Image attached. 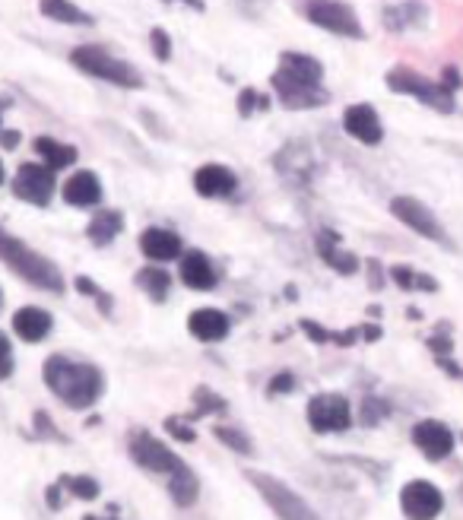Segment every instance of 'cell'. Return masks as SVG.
<instances>
[{
    "label": "cell",
    "mask_w": 463,
    "mask_h": 520,
    "mask_svg": "<svg viewBox=\"0 0 463 520\" xmlns=\"http://www.w3.org/2000/svg\"><path fill=\"white\" fill-rule=\"evenodd\" d=\"M42 378L51 387V394L64 400L70 410H89L105 390V378L96 365L73 362L67 356H51L42 368Z\"/></svg>",
    "instance_id": "6da1fadb"
},
{
    "label": "cell",
    "mask_w": 463,
    "mask_h": 520,
    "mask_svg": "<svg viewBox=\"0 0 463 520\" xmlns=\"http://www.w3.org/2000/svg\"><path fill=\"white\" fill-rule=\"evenodd\" d=\"M0 264L35 289L54 292V295L64 292V273L58 270V264L48 260L45 254H39L35 248H29L23 238L10 235L4 226H0Z\"/></svg>",
    "instance_id": "7a4b0ae2"
},
{
    "label": "cell",
    "mask_w": 463,
    "mask_h": 520,
    "mask_svg": "<svg viewBox=\"0 0 463 520\" xmlns=\"http://www.w3.org/2000/svg\"><path fill=\"white\" fill-rule=\"evenodd\" d=\"M70 64L89 73V77L105 80L111 86H121V89H143V77L134 64H127L121 58H115L111 51L99 48V45H80L70 51Z\"/></svg>",
    "instance_id": "3957f363"
},
{
    "label": "cell",
    "mask_w": 463,
    "mask_h": 520,
    "mask_svg": "<svg viewBox=\"0 0 463 520\" xmlns=\"http://www.w3.org/2000/svg\"><path fill=\"white\" fill-rule=\"evenodd\" d=\"M387 89L400 92V96H413L422 105L444 111V115L454 111V89L444 83H432L429 77H422V73H416L410 67H394L387 73Z\"/></svg>",
    "instance_id": "277c9868"
},
{
    "label": "cell",
    "mask_w": 463,
    "mask_h": 520,
    "mask_svg": "<svg viewBox=\"0 0 463 520\" xmlns=\"http://www.w3.org/2000/svg\"><path fill=\"white\" fill-rule=\"evenodd\" d=\"M248 482H254V489L261 492L267 501V508L280 520H321L302 495H295L283 479L267 476V473H248Z\"/></svg>",
    "instance_id": "5b68a950"
},
{
    "label": "cell",
    "mask_w": 463,
    "mask_h": 520,
    "mask_svg": "<svg viewBox=\"0 0 463 520\" xmlns=\"http://www.w3.org/2000/svg\"><path fill=\"white\" fill-rule=\"evenodd\" d=\"M308 20L333 35H343V39H365L362 20L356 16V10L343 4V0H311L305 7Z\"/></svg>",
    "instance_id": "8992f818"
},
{
    "label": "cell",
    "mask_w": 463,
    "mask_h": 520,
    "mask_svg": "<svg viewBox=\"0 0 463 520\" xmlns=\"http://www.w3.org/2000/svg\"><path fill=\"white\" fill-rule=\"evenodd\" d=\"M391 213L403 222L406 229H413L416 235L435 241V245L454 248L451 238H448V232H444V226L438 222V216H435L429 207H425L422 200H416V197H394V200H391Z\"/></svg>",
    "instance_id": "52a82bcc"
},
{
    "label": "cell",
    "mask_w": 463,
    "mask_h": 520,
    "mask_svg": "<svg viewBox=\"0 0 463 520\" xmlns=\"http://www.w3.org/2000/svg\"><path fill=\"white\" fill-rule=\"evenodd\" d=\"M308 425L318 435L346 432L353 425V406L343 394H318L308 400Z\"/></svg>",
    "instance_id": "ba28073f"
},
{
    "label": "cell",
    "mask_w": 463,
    "mask_h": 520,
    "mask_svg": "<svg viewBox=\"0 0 463 520\" xmlns=\"http://www.w3.org/2000/svg\"><path fill=\"white\" fill-rule=\"evenodd\" d=\"M131 457L137 467L150 470V473H162V476H175L178 470H184V463L175 451H169L159 438H153L150 432H134L131 438Z\"/></svg>",
    "instance_id": "9c48e42d"
},
{
    "label": "cell",
    "mask_w": 463,
    "mask_h": 520,
    "mask_svg": "<svg viewBox=\"0 0 463 520\" xmlns=\"http://www.w3.org/2000/svg\"><path fill=\"white\" fill-rule=\"evenodd\" d=\"M13 194L32 203V207H48V200L54 194V169H48L45 162L20 165V172L13 178Z\"/></svg>",
    "instance_id": "30bf717a"
},
{
    "label": "cell",
    "mask_w": 463,
    "mask_h": 520,
    "mask_svg": "<svg viewBox=\"0 0 463 520\" xmlns=\"http://www.w3.org/2000/svg\"><path fill=\"white\" fill-rule=\"evenodd\" d=\"M400 508L406 520H435L444 508V498L432 482L413 479L400 489Z\"/></svg>",
    "instance_id": "8fae6325"
},
{
    "label": "cell",
    "mask_w": 463,
    "mask_h": 520,
    "mask_svg": "<svg viewBox=\"0 0 463 520\" xmlns=\"http://www.w3.org/2000/svg\"><path fill=\"white\" fill-rule=\"evenodd\" d=\"M413 444L425 454V460H444V457H451L454 451V432L448 429L444 422L438 419H422L413 425Z\"/></svg>",
    "instance_id": "7c38bea8"
},
{
    "label": "cell",
    "mask_w": 463,
    "mask_h": 520,
    "mask_svg": "<svg viewBox=\"0 0 463 520\" xmlns=\"http://www.w3.org/2000/svg\"><path fill=\"white\" fill-rule=\"evenodd\" d=\"M343 127H346V134L365 143V146H378L384 140V127H381V118H378V111L372 105H349L343 111Z\"/></svg>",
    "instance_id": "4fadbf2b"
},
{
    "label": "cell",
    "mask_w": 463,
    "mask_h": 520,
    "mask_svg": "<svg viewBox=\"0 0 463 520\" xmlns=\"http://www.w3.org/2000/svg\"><path fill=\"white\" fill-rule=\"evenodd\" d=\"M273 77H283L289 83H299V86H308V89H321L324 67H321V61L308 58V54L286 51L283 58H280V67H276Z\"/></svg>",
    "instance_id": "5bb4252c"
},
{
    "label": "cell",
    "mask_w": 463,
    "mask_h": 520,
    "mask_svg": "<svg viewBox=\"0 0 463 520\" xmlns=\"http://www.w3.org/2000/svg\"><path fill=\"white\" fill-rule=\"evenodd\" d=\"M178 260H181V264H178V276H181L184 286L194 289V292H210V289H216L219 276H216V267L210 264L207 254H203V251H184Z\"/></svg>",
    "instance_id": "9a60e30c"
},
{
    "label": "cell",
    "mask_w": 463,
    "mask_h": 520,
    "mask_svg": "<svg viewBox=\"0 0 463 520\" xmlns=\"http://www.w3.org/2000/svg\"><path fill=\"white\" fill-rule=\"evenodd\" d=\"M235 188H238V175L232 169H226V165L210 162V165H200V169L194 172V191L200 197H210V200L232 197Z\"/></svg>",
    "instance_id": "2e32d148"
},
{
    "label": "cell",
    "mask_w": 463,
    "mask_h": 520,
    "mask_svg": "<svg viewBox=\"0 0 463 520\" xmlns=\"http://www.w3.org/2000/svg\"><path fill=\"white\" fill-rule=\"evenodd\" d=\"M61 194H64V200L70 203V207L89 210V207H99V203H102V184H99L96 172L80 169V172H73L64 181V191Z\"/></svg>",
    "instance_id": "e0dca14e"
},
{
    "label": "cell",
    "mask_w": 463,
    "mask_h": 520,
    "mask_svg": "<svg viewBox=\"0 0 463 520\" xmlns=\"http://www.w3.org/2000/svg\"><path fill=\"white\" fill-rule=\"evenodd\" d=\"M188 330H191V337L200 343H219V340L229 337L232 321L216 308H200V311H191Z\"/></svg>",
    "instance_id": "ac0fdd59"
},
{
    "label": "cell",
    "mask_w": 463,
    "mask_h": 520,
    "mask_svg": "<svg viewBox=\"0 0 463 520\" xmlns=\"http://www.w3.org/2000/svg\"><path fill=\"white\" fill-rule=\"evenodd\" d=\"M140 251L156 260V264H169V260L181 257V238L169 229H159V226H150L140 232Z\"/></svg>",
    "instance_id": "d6986e66"
},
{
    "label": "cell",
    "mask_w": 463,
    "mask_h": 520,
    "mask_svg": "<svg viewBox=\"0 0 463 520\" xmlns=\"http://www.w3.org/2000/svg\"><path fill=\"white\" fill-rule=\"evenodd\" d=\"M54 327V318L42 308H20L13 314V330L23 343H42Z\"/></svg>",
    "instance_id": "ffe728a7"
},
{
    "label": "cell",
    "mask_w": 463,
    "mask_h": 520,
    "mask_svg": "<svg viewBox=\"0 0 463 520\" xmlns=\"http://www.w3.org/2000/svg\"><path fill=\"white\" fill-rule=\"evenodd\" d=\"M318 254L321 260L330 267V270H337L340 276H353L359 270V257L356 254H349L340 248V235L337 232H321L318 235Z\"/></svg>",
    "instance_id": "44dd1931"
},
{
    "label": "cell",
    "mask_w": 463,
    "mask_h": 520,
    "mask_svg": "<svg viewBox=\"0 0 463 520\" xmlns=\"http://www.w3.org/2000/svg\"><path fill=\"white\" fill-rule=\"evenodd\" d=\"M273 89L280 102L286 108H318L327 102V92L324 89H308V86H299V83H289L283 77H273Z\"/></svg>",
    "instance_id": "7402d4cb"
},
{
    "label": "cell",
    "mask_w": 463,
    "mask_h": 520,
    "mask_svg": "<svg viewBox=\"0 0 463 520\" xmlns=\"http://www.w3.org/2000/svg\"><path fill=\"white\" fill-rule=\"evenodd\" d=\"M121 229H124V216H121L118 210H99L96 216H92L86 235H89L92 245L108 248L111 241H115V238L121 235Z\"/></svg>",
    "instance_id": "603a6c76"
},
{
    "label": "cell",
    "mask_w": 463,
    "mask_h": 520,
    "mask_svg": "<svg viewBox=\"0 0 463 520\" xmlns=\"http://www.w3.org/2000/svg\"><path fill=\"white\" fill-rule=\"evenodd\" d=\"M35 153L42 156V162L48 165V169H70L73 162H77V146H67L61 140L54 137H39L35 140Z\"/></svg>",
    "instance_id": "cb8c5ba5"
},
{
    "label": "cell",
    "mask_w": 463,
    "mask_h": 520,
    "mask_svg": "<svg viewBox=\"0 0 463 520\" xmlns=\"http://www.w3.org/2000/svg\"><path fill=\"white\" fill-rule=\"evenodd\" d=\"M39 10L42 16L54 23H64V26H92V16L86 10H80L73 0H39Z\"/></svg>",
    "instance_id": "d4e9b609"
},
{
    "label": "cell",
    "mask_w": 463,
    "mask_h": 520,
    "mask_svg": "<svg viewBox=\"0 0 463 520\" xmlns=\"http://www.w3.org/2000/svg\"><path fill=\"white\" fill-rule=\"evenodd\" d=\"M197 492H200V482H197L191 467H184L175 476H169V495L178 508H191L197 501Z\"/></svg>",
    "instance_id": "484cf974"
},
{
    "label": "cell",
    "mask_w": 463,
    "mask_h": 520,
    "mask_svg": "<svg viewBox=\"0 0 463 520\" xmlns=\"http://www.w3.org/2000/svg\"><path fill=\"white\" fill-rule=\"evenodd\" d=\"M422 20H425V7L419 4V0H403V4L384 10V26L394 29V32L397 29H410V26H416Z\"/></svg>",
    "instance_id": "4316f807"
},
{
    "label": "cell",
    "mask_w": 463,
    "mask_h": 520,
    "mask_svg": "<svg viewBox=\"0 0 463 520\" xmlns=\"http://www.w3.org/2000/svg\"><path fill=\"white\" fill-rule=\"evenodd\" d=\"M137 286L150 295L153 302H165L169 299V289H172V276L165 270H159V267H143L137 273Z\"/></svg>",
    "instance_id": "83f0119b"
},
{
    "label": "cell",
    "mask_w": 463,
    "mask_h": 520,
    "mask_svg": "<svg viewBox=\"0 0 463 520\" xmlns=\"http://www.w3.org/2000/svg\"><path fill=\"white\" fill-rule=\"evenodd\" d=\"M391 280H394L400 289H406V292H413V289H419V292H438V283L432 280L429 273H419V270L403 267V264L391 267Z\"/></svg>",
    "instance_id": "f1b7e54d"
},
{
    "label": "cell",
    "mask_w": 463,
    "mask_h": 520,
    "mask_svg": "<svg viewBox=\"0 0 463 520\" xmlns=\"http://www.w3.org/2000/svg\"><path fill=\"white\" fill-rule=\"evenodd\" d=\"M213 435H216L222 444H226L229 451H235V454H242V457L254 454V441H251L242 429H235V425H216Z\"/></svg>",
    "instance_id": "f546056e"
},
{
    "label": "cell",
    "mask_w": 463,
    "mask_h": 520,
    "mask_svg": "<svg viewBox=\"0 0 463 520\" xmlns=\"http://www.w3.org/2000/svg\"><path fill=\"white\" fill-rule=\"evenodd\" d=\"M58 482H61V489H67L73 498H80V501L99 498V482L92 476H61Z\"/></svg>",
    "instance_id": "4dcf8cb0"
},
{
    "label": "cell",
    "mask_w": 463,
    "mask_h": 520,
    "mask_svg": "<svg viewBox=\"0 0 463 520\" xmlns=\"http://www.w3.org/2000/svg\"><path fill=\"white\" fill-rule=\"evenodd\" d=\"M194 403H197V413H194L191 419L210 416V413H226V410H229V403L222 400L219 394H213L210 387H197V390H194Z\"/></svg>",
    "instance_id": "1f68e13d"
},
{
    "label": "cell",
    "mask_w": 463,
    "mask_h": 520,
    "mask_svg": "<svg viewBox=\"0 0 463 520\" xmlns=\"http://www.w3.org/2000/svg\"><path fill=\"white\" fill-rule=\"evenodd\" d=\"M77 289H80L83 295H92L96 302H102V311L111 314V295H108L105 289H99L96 283H89V276H77Z\"/></svg>",
    "instance_id": "d6a6232c"
},
{
    "label": "cell",
    "mask_w": 463,
    "mask_h": 520,
    "mask_svg": "<svg viewBox=\"0 0 463 520\" xmlns=\"http://www.w3.org/2000/svg\"><path fill=\"white\" fill-rule=\"evenodd\" d=\"M150 45H153V54H156V61H169L172 58V42H169V35H165V29H153L150 32Z\"/></svg>",
    "instance_id": "836d02e7"
},
{
    "label": "cell",
    "mask_w": 463,
    "mask_h": 520,
    "mask_svg": "<svg viewBox=\"0 0 463 520\" xmlns=\"http://www.w3.org/2000/svg\"><path fill=\"white\" fill-rule=\"evenodd\" d=\"M13 346H10V340H7V333L0 330V381H7L10 375H13Z\"/></svg>",
    "instance_id": "e575fe53"
},
{
    "label": "cell",
    "mask_w": 463,
    "mask_h": 520,
    "mask_svg": "<svg viewBox=\"0 0 463 520\" xmlns=\"http://www.w3.org/2000/svg\"><path fill=\"white\" fill-rule=\"evenodd\" d=\"M292 390H295V378L289 375V371H280V375L270 378V384H267V394L270 397H276V394H292Z\"/></svg>",
    "instance_id": "d590c367"
},
{
    "label": "cell",
    "mask_w": 463,
    "mask_h": 520,
    "mask_svg": "<svg viewBox=\"0 0 463 520\" xmlns=\"http://www.w3.org/2000/svg\"><path fill=\"white\" fill-rule=\"evenodd\" d=\"M257 102H261V96H257L254 89H242V92H238V115L251 118L257 111Z\"/></svg>",
    "instance_id": "8d00e7d4"
},
{
    "label": "cell",
    "mask_w": 463,
    "mask_h": 520,
    "mask_svg": "<svg viewBox=\"0 0 463 520\" xmlns=\"http://www.w3.org/2000/svg\"><path fill=\"white\" fill-rule=\"evenodd\" d=\"M35 429H39V435L42 438H54V441H64V435L54 429V422H51V416L45 413V410H39L35 413Z\"/></svg>",
    "instance_id": "74e56055"
},
{
    "label": "cell",
    "mask_w": 463,
    "mask_h": 520,
    "mask_svg": "<svg viewBox=\"0 0 463 520\" xmlns=\"http://www.w3.org/2000/svg\"><path fill=\"white\" fill-rule=\"evenodd\" d=\"M165 429H169V435H175L178 441H194V429H188L181 419H165Z\"/></svg>",
    "instance_id": "f35d334b"
},
{
    "label": "cell",
    "mask_w": 463,
    "mask_h": 520,
    "mask_svg": "<svg viewBox=\"0 0 463 520\" xmlns=\"http://www.w3.org/2000/svg\"><path fill=\"white\" fill-rule=\"evenodd\" d=\"M384 413H387V410H384V403H378L375 397H372V400H365V406H362V419H365V425H375Z\"/></svg>",
    "instance_id": "ab89813d"
},
{
    "label": "cell",
    "mask_w": 463,
    "mask_h": 520,
    "mask_svg": "<svg viewBox=\"0 0 463 520\" xmlns=\"http://www.w3.org/2000/svg\"><path fill=\"white\" fill-rule=\"evenodd\" d=\"M45 501H48V508H51V511H58V508H61V482H58V486H51V489L45 492Z\"/></svg>",
    "instance_id": "60d3db41"
},
{
    "label": "cell",
    "mask_w": 463,
    "mask_h": 520,
    "mask_svg": "<svg viewBox=\"0 0 463 520\" xmlns=\"http://www.w3.org/2000/svg\"><path fill=\"white\" fill-rule=\"evenodd\" d=\"M16 143H20V134H16V130H0V146H4V150H13Z\"/></svg>",
    "instance_id": "b9f144b4"
},
{
    "label": "cell",
    "mask_w": 463,
    "mask_h": 520,
    "mask_svg": "<svg viewBox=\"0 0 463 520\" xmlns=\"http://www.w3.org/2000/svg\"><path fill=\"white\" fill-rule=\"evenodd\" d=\"M169 4H175V0H169ZM184 4H188L191 10H200V13L207 10V7H203V0H184Z\"/></svg>",
    "instance_id": "7bdbcfd3"
},
{
    "label": "cell",
    "mask_w": 463,
    "mask_h": 520,
    "mask_svg": "<svg viewBox=\"0 0 463 520\" xmlns=\"http://www.w3.org/2000/svg\"><path fill=\"white\" fill-rule=\"evenodd\" d=\"M0 184H4V162H0Z\"/></svg>",
    "instance_id": "ee69618b"
},
{
    "label": "cell",
    "mask_w": 463,
    "mask_h": 520,
    "mask_svg": "<svg viewBox=\"0 0 463 520\" xmlns=\"http://www.w3.org/2000/svg\"><path fill=\"white\" fill-rule=\"evenodd\" d=\"M83 520H102V517H92V514H86V517H83Z\"/></svg>",
    "instance_id": "f6af8a7d"
},
{
    "label": "cell",
    "mask_w": 463,
    "mask_h": 520,
    "mask_svg": "<svg viewBox=\"0 0 463 520\" xmlns=\"http://www.w3.org/2000/svg\"><path fill=\"white\" fill-rule=\"evenodd\" d=\"M0 305H4V289H0Z\"/></svg>",
    "instance_id": "bcb514c9"
},
{
    "label": "cell",
    "mask_w": 463,
    "mask_h": 520,
    "mask_svg": "<svg viewBox=\"0 0 463 520\" xmlns=\"http://www.w3.org/2000/svg\"><path fill=\"white\" fill-rule=\"evenodd\" d=\"M460 495H463V489H460Z\"/></svg>",
    "instance_id": "7dc6e473"
}]
</instances>
